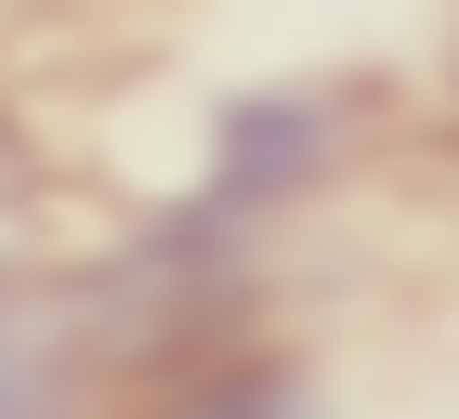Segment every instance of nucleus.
I'll return each mask as SVG.
<instances>
[{
    "label": "nucleus",
    "instance_id": "1",
    "mask_svg": "<svg viewBox=\"0 0 459 419\" xmlns=\"http://www.w3.org/2000/svg\"><path fill=\"white\" fill-rule=\"evenodd\" d=\"M328 144H342V105H328V92H249V105H223L211 171H197V197L171 210L158 262H211V249H237L249 223H263V210L328 158Z\"/></svg>",
    "mask_w": 459,
    "mask_h": 419
},
{
    "label": "nucleus",
    "instance_id": "2",
    "mask_svg": "<svg viewBox=\"0 0 459 419\" xmlns=\"http://www.w3.org/2000/svg\"><path fill=\"white\" fill-rule=\"evenodd\" d=\"M184 419H316V406H302L276 367H237V381H197V393H184Z\"/></svg>",
    "mask_w": 459,
    "mask_h": 419
}]
</instances>
